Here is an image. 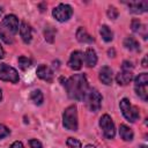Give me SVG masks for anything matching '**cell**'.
Segmentation results:
<instances>
[{
    "label": "cell",
    "mask_w": 148,
    "mask_h": 148,
    "mask_svg": "<svg viewBox=\"0 0 148 148\" xmlns=\"http://www.w3.org/2000/svg\"><path fill=\"white\" fill-rule=\"evenodd\" d=\"M64 87L67 90L68 97L72 99H77V101L83 99L87 90L89 89L84 74H75L71 76L66 81Z\"/></svg>",
    "instance_id": "1"
},
{
    "label": "cell",
    "mask_w": 148,
    "mask_h": 148,
    "mask_svg": "<svg viewBox=\"0 0 148 148\" xmlns=\"http://www.w3.org/2000/svg\"><path fill=\"white\" fill-rule=\"evenodd\" d=\"M64 127L68 131H77V111L76 105H69L62 114Z\"/></svg>",
    "instance_id": "2"
},
{
    "label": "cell",
    "mask_w": 148,
    "mask_h": 148,
    "mask_svg": "<svg viewBox=\"0 0 148 148\" xmlns=\"http://www.w3.org/2000/svg\"><path fill=\"white\" fill-rule=\"evenodd\" d=\"M83 101L86 102L87 108L90 111H92V112H97L101 109V105H102V96L98 92V90H96L94 88H90V89L87 90V92H86V95L83 97Z\"/></svg>",
    "instance_id": "3"
},
{
    "label": "cell",
    "mask_w": 148,
    "mask_h": 148,
    "mask_svg": "<svg viewBox=\"0 0 148 148\" xmlns=\"http://www.w3.org/2000/svg\"><path fill=\"white\" fill-rule=\"evenodd\" d=\"M119 106H120V110H121V113L123 116L131 123H134L135 120H138L139 118V110L136 106L132 105L131 102L127 99V98H123L119 103Z\"/></svg>",
    "instance_id": "4"
},
{
    "label": "cell",
    "mask_w": 148,
    "mask_h": 148,
    "mask_svg": "<svg viewBox=\"0 0 148 148\" xmlns=\"http://www.w3.org/2000/svg\"><path fill=\"white\" fill-rule=\"evenodd\" d=\"M52 15L54 16V18L59 22H66L71 18V16L73 15V9L69 5H66V3H60L58 5L53 12H52Z\"/></svg>",
    "instance_id": "5"
},
{
    "label": "cell",
    "mask_w": 148,
    "mask_h": 148,
    "mask_svg": "<svg viewBox=\"0 0 148 148\" xmlns=\"http://www.w3.org/2000/svg\"><path fill=\"white\" fill-rule=\"evenodd\" d=\"M0 80L8 81L12 83H17L20 77L15 68L8 66L7 64H0Z\"/></svg>",
    "instance_id": "6"
},
{
    "label": "cell",
    "mask_w": 148,
    "mask_h": 148,
    "mask_svg": "<svg viewBox=\"0 0 148 148\" xmlns=\"http://www.w3.org/2000/svg\"><path fill=\"white\" fill-rule=\"evenodd\" d=\"M99 126L103 131V134L106 139H113L116 134L114 130V124L109 114H103L99 119Z\"/></svg>",
    "instance_id": "7"
},
{
    "label": "cell",
    "mask_w": 148,
    "mask_h": 148,
    "mask_svg": "<svg viewBox=\"0 0 148 148\" xmlns=\"http://www.w3.org/2000/svg\"><path fill=\"white\" fill-rule=\"evenodd\" d=\"M2 25L12 34H16L18 31V18L13 15V14H9V15H6L2 20Z\"/></svg>",
    "instance_id": "8"
},
{
    "label": "cell",
    "mask_w": 148,
    "mask_h": 148,
    "mask_svg": "<svg viewBox=\"0 0 148 148\" xmlns=\"http://www.w3.org/2000/svg\"><path fill=\"white\" fill-rule=\"evenodd\" d=\"M82 61H83V54L80 51H74L72 52L69 60H68V66L69 68L74 71H79L82 67Z\"/></svg>",
    "instance_id": "9"
},
{
    "label": "cell",
    "mask_w": 148,
    "mask_h": 148,
    "mask_svg": "<svg viewBox=\"0 0 148 148\" xmlns=\"http://www.w3.org/2000/svg\"><path fill=\"white\" fill-rule=\"evenodd\" d=\"M36 73H37V76L43 81H46L49 83L53 81V72L46 65H39L36 69Z\"/></svg>",
    "instance_id": "10"
},
{
    "label": "cell",
    "mask_w": 148,
    "mask_h": 148,
    "mask_svg": "<svg viewBox=\"0 0 148 148\" xmlns=\"http://www.w3.org/2000/svg\"><path fill=\"white\" fill-rule=\"evenodd\" d=\"M127 5L130 7V10L132 13H135V14L145 13L148 9V2L147 1H133V2H128Z\"/></svg>",
    "instance_id": "11"
},
{
    "label": "cell",
    "mask_w": 148,
    "mask_h": 148,
    "mask_svg": "<svg viewBox=\"0 0 148 148\" xmlns=\"http://www.w3.org/2000/svg\"><path fill=\"white\" fill-rule=\"evenodd\" d=\"M99 80L102 81V83L110 86L112 83V69L108 66L102 67L99 71Z\"/></svg>",
    "instance_id": "12"
},
{
    "label": "cell",
    "mask_w": 148,
    "mask_h": 148,
    "mask_svg": "<svg viewBox=\"0 0 148 148\" xmlns=\"http://www.w3.org/2000/svg\"><path fill=\"white\" fill-rule=\"evenodd\" d=\"M132 80H133V74H132V72H128V71H121L116 76V81L120 86H126Z\"/></svg>",
    "instance_id": "13"
},
{
    "label": "cell",
    "mask_w": 148,
    "mask_h": 148,
    "mask_svg": "<svg viewBox=\"0 0 148 148\" xmlns=\"http://www.w3.org/2000/svg\"><path fill=\"white\" fill-rule=\"evenodd\" d=\"M20 35L21 38L23 39L24 43H30L31 42V28L27 22H21L20 25Z\"/></svg>",
    "instance_id": "14"
},
{
    "label": "cell",
    "mask_w": 148,
    "mask_h": 148,
    "mask_svg": "<svg viewBox=\"0 0 148 148\" xmlns=\"http://www.w3.org/2000/svg\"><path fill=\"white\" fill-rule=\"evenodd\" d=\"M84 61H86V65L88 67H94L96 64H97V56H96V52L94 49L89 47L86 50V53H84Z\"/></svg>",
    "instance_id": "15"
},
{
    "label": "cell",
    "mask_w": 148,
    "mask_h": 148,
    "mask_svg": "<svg viewBox=\"0 0 148 148\" xmlns=\"http://www.w3.org/2000/svg\"><path fill=\"white\" fill-rule=\"evenodd\" d=\"M76 39L81 43H94V40H95L94 37H91L88 34V31L82 27H80L76 30Z\"/></svg>",
    "instance_id": "16"
},
{
    "label": "cell",
    "mask_w": 148,
    "mask_h": 148,
    "mask_svg": "<svg viewBox=\"0 0 148 148\" xmlns=\"http://www.w3.org/2000/svg\"><path fill=\"white\" fill-rule=\"evenodd\" d=\"M119 134H120V138L124 140V141H132L133 140V131L125 124H121L119 126Z\"/></svg>",
    "instance_id": "17"
},
{
    "label": "cell",
    "mask_w": 148,
    "mask_h": 148,
    "mask_svg": "<svg viewBox=\"0 0 148 148\" xmlns=\"http://www.w3.org/2000/svg\"><path fill=\"white\" fill-rule=\"evenodd\" d=\"M124 46L130 51H139L140 50V45H139L138 40L134 39L133 37H126L124 39Z\"/></svg>",
    "instance_id": "18"
},
{
    "label": "cell",
    "mask_w": 148,
    "mask_h": 148,
    "mask_svg": "<svg viewBox=\"0 0 148 148\" xmlns=\"http://www.w3.org/2000/svg\"><path fill=\"white\" fill-rule=\"evenodd\" d=\"M30 99L34 102V104L36 105H40L43 104L44 102V96H43V92L39 90V89H35L31 91L30 94Z\"/></svg>",
    "instance_id": "19"
},
{
    "label": "cell",
    "mask_w": 148,
    "mask_h": 148,
    "mask_svg": "<svg viewBox=\"0 0 148 148\" xmlns=\"http://www.w3.org/2000/svg\"><path fill=\"white\" fill-rule=\"evenodd\" d=\"M99 34H101L102 38H103L105 42H111V40L113 39V32H112L111 29H110L108 25H105V24H103V25L101 27Z\"/></svg>",
    "instance_id": "20"
},
{
    "label": "cell",
    "mask_w": 148,
    "mask_h": 148,
    "mask_svg": "<svg viewBox=\"0 0 148 148\" xmlns=\"http://www.w3.org/2000/svg\"><path fill=\"white\" fill-rule=\"evenodd\" d=\"M56 32H57L56 28H53L52 25H47L45 28V30H44V38H45V40L49 42V43H53Z\"/></svg>",
    "instance_id": "21"
},
{
    "label": "cell",
    "mask_w": 148,
    "mask_h": 148,
    "mask_svg": "<svg viewBox=\"0 0 148 148\" xmlns=\"http://www.w3.org/2000/svg\"><path fill=\"white\" fill-rule=\"evenodd\" d=\"M0 38L7 43V44H12L13 43V37H12V34L6 29V28H2V25H0Z\"/></svg>",
    "instance_id": "22"
},
{
    "label": "cell",
    "mask_w": 148,
    "mask_h": 148,
    "mask_svg": "<svg viewBox=\"0 0 148 148\" xmlns=\"http://www.w3.org/2000/svg\"><path fill=\"white\" fill-rule=\"evenodd\" d=\"M17 62H18V66H20V68H21L22 71H25V69H28V68L31 66V60H30L29 58L24 57V56H21V57L17 59Z\"/></svg>",
    "instance_id": "23"
},
{
    "label": "cell",
    "mask_w": 148,
    "mask_h": 148,
    "mask_svg": "<svg viewBox=\"0 0 148 148\" xmlns=\"http://www.w3.org/2000/svg\"><path fill=\"white\" fill-rule=\"evenodd\" d=\"M135 91L136 95L142 99V101H147L148 98V92H147V86H136L135 87Z\"/></svg>",
    "instance_id": "24"
},
{
    "label": "cell",
    "mask_w": 148,
    "mask_h": 148,
    "mask_svg": "<svg viewBox=\"0 0 148 148\" xmlns=\"http://www.w3.org/2000/svg\"><path fill=\"white\" fill-rule=\"evenodd\" d=\"M134 82H135V87H136V86H147V83H148V74H147V73H141V74H139V75L135 77Z\"/></svg>",
    "instance_id": "25"
},
{
    "label": "cell",
    "mask_w": 148,
    "mask_h": 148,
    "mask_svg": "<svg viewBox=\"0 0 148 148\" xmlns=\"http://www.w3.org/2000/svg\"><path fill=\"white\" fill-rule=\"evenodd\" d=\"M66 143H67V146L69 148H81L82 147L81 142L77 139H75V138H68L67 141H66Z\"/></svg>",
    "instance_id": "26"
},
{
    "label": "cell",
    "mask_w": 148,
    "mask_h": 148,
    "mask_svg": "<svg viewBox=\"0 0 148 148\" xmlns=\"http://www.w3.org/2000/svg\"><path fill=\"white\" fill-rule=\"evenodd\" d=\"M106 14H108L109 18H111V20H116V18L118 17V10H117V8L113 7V6H110V7H109Z\"/></svg>",
    "instance_id": "27"
},
{
    "label": "cell",
    "mask_w": 148,
    "mask_h": 148,
    "mask_svg": "<svg viewBox=\"0 0 148 148\" xmlns=\"http://www.w3.org/2000/svg\"><path fill=\"white\" fill-rule=\"evenodd\" d=\"M131 29H132L134 32H139V31L141 30V22L139 21V18L132 20V22H131Z\"/></svg>",
    "instance_id": "28"
},
{
    "label": "cell",
    "mask_w": 148,
    "mask_h": 148,
    "mask_svg": "<svg viewBox=\"0 0 148 148\" xmlns=\"http://www.w3.org/2000/svg\"><path fill=\"white\" fill-rule=\"evenodd\" d=\"M9 133H10L9 128H8V127H6L5 125L0 124V140H1V139H3V138H6L7 135H9Z\"/></svg>",
    "instance_id": "29"
},
{
    "label": "cell",
    "mask_w": 148,
    "mask_h": 148,
    "mask_svg": "<svg viewBox=\"0 0 148 148\" xmlns=\"http://www.w3.org/2000/svg\"><path fill=\"white\" fill-rule=\"evenodd\" d=\"M29 145H30V148H43L42 143H40L37 139H31V140H29Z\"/></svg>",
    "instance_id": "30"
},
{
    "label": "cell",
    "mask_w": 148,
    "mask_h": 148,
    "mask_svg": "<svg viewBox=\"0 0 148 148\" xmlns=\"http://www.w3.org/2000/svg\"><path fill=\"white\" fill-rule=\"evenodd\" d=\"M133 69V65L130 62V61H124L123 65H121V71H128V72H132Z\"/></svg>",
    "instance_id": "31"
},
{
    "label": "cell",
    "mask_w": 148,
    "mask_h": 148,
    "mask_svg": "<svg viewBox=\"0 0 148 148\" xmlns=\"http://www.w3.org/2000/svg\"><path fill=\"white\" fill-rule=\"evenodd\" d=\"M9 148H24V146H23V143L21 141H15V142H13L10 145Z\"/></svg>",
    "instance_id": "32"
},
{
    "label": "cell",
    "mask_w": 148,
    "mask_h": 148,
    "mask_svg": "<svg viewBox=\"0 0 148 148\" xmlns=\"http://www.w3.org/2000/svg\"><path fill=\"white\" fill-rule=\"evenodd\" d=\"M3 57H5V51H3V49H2V46L0 44V59H2Z\"/></svg>",
    "instance_id": "33"
},
{
    "label": "cell",
    "mask_w": 148,
    "mask_h": 148,
    "mask_svg": "<svg viewBox=\"0 0 148 148\" xmlns=\"http://www.w3.org/2000/svg\"><path fill=\"white\" fill-rule=\"evenodd\" d=\"M108 54H109V57H114V50H113V49H112V50H109Z\"/></svg>",
    "instance_id": "34"
},
{
    "label": "cell",
    "mask_w": 148,
    "mask_h": 148,
    "mask_svg": "<svg viewBox=\"0 0 148 148\" xmlns=\"http://www.w3.org/2000/svg\"><path fill=\"white\" fill-rule=\"evenodd\" d=\"M142 66H143V67H147V57L143 58V60H142Z\"/></svg>",
    "instance_id": "35"
},
{
    "label": "cell",
    "mask_w": 148,
    "mask_h": 148,
    "mask_svg": "<svg viewBox=\"0 0 148 148\" xmlns=\"http://www.w3.org/2000/svg\"><path fill=\"white\" fill-rule=\"evenodd\" d=\"M86 148H96V147L92 146V145H88V146H86Z\"/></svg>",
    "instance_id": "36"
},
{
    "label": "cell",
    "mask_w": 148,
    "mask_h": 148,
    "mask_svg": "<svg viewBox=\"0 0 148 148\" xmlns=\"http://www.w3.org/2000/svg\"><path fill=\"white\" fill-rule=\"evenodd\" d=\"M1 98H2V91H1V89H0V101H1Z\"/></svg>",
    "instance_id": "37"
},
{
    "label": "cell",
    "mask_w": 148,
    "mask_h": 148,
    "mask_svg": "<svg viewBox=\"0 0 148 148\" xmlns=\"http://www.w3.org/2000/svg\"><path fill=\"white\" fill-rule=\"evenodd\" d=\"M140 148H147V146H145V145H142V146H141Z\"/></svg>",
    "instance_id": "38"
}]
</instances>
